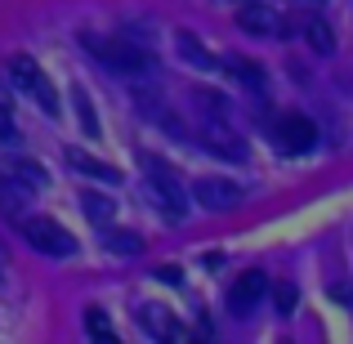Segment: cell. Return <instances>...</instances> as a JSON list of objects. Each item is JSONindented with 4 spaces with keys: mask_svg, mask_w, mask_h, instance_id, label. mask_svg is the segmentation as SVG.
Here are the masks:
<instances>
[{
    "mask_svg": "<svg viewBox=\"0 0 353 344\" xmlns=\"http://www.w3.org/2000/svg\"><path fill=\"white\" fill-rule=\"evenodd\" d=\"M23 237L32 241L41 255H50V259H68V255H77V241H72V232L63 228V224H54V219H45V215L23 219Z\"/></svg>",
    "mask_w": 353,
    "mask_h": 344,
    "instance_id": "obj_1",
    "label": "cell"
},
{
    "mask_svg": "<svg viewBox=\"0 0 353 344\" xmlns=\"http://www.w3.org/2000/svg\"><path fill=\"white\" fill-rule=\"evenodd\" d=\"M85 45L94 50V59L103 63V68L125 72V77H134V72H148V68H152V54L139 50V45H130V41H85Z\"/></svg>",
    "mask_w": 353,
    "mask_h": 344,
    "instance_id": "obj_2",
    "label": "cell"
},
{
    "mask_svg": "<svg viewBox=\"0 0 353 344\" xmlns=\"http://www.w3.org/2000/svg\"><path fill=\"white\" fill-rule=\"evenodd\" d=\"M143 174H148V188H152V197L161 201L170 215H183V188H179V179H174V170L161 161V156H143Z\"/></svg>",
    "mask_w": 353,
    "mask_h": 344,
    "instance_id": "obj_3",
    "label": "cell"
},
{
    "mask_svg": "<svg viewBox=\"0 0 353 344\" xmlns=\"http://www.w3.org/2000/svg\"><path fill=\"white\" fill-rule=\"evenodd\" d=\"M9 77H14V85L23 90V94H36V103L45 108V112H59V94H54V85L45 81V72L36 68L32 59H9Z\"/></svg>",
    "mask_w": 353,
    "mask_h": 344,
    "instance_id": "obj_4",
    "label": "cell"
},
{
    "mask_svg": "<svg viewBox=\"0 0 353 344\" xmlns=\"http://www.w3.org/2000/svg\"><path fill=\"white\" fill-rule=\"evenodd\" d=\"M192 197H197L201 210H215V215H224V210H237V206H241V197H246V192H241L233 179H215V174H206V179L192 183Z\"/></svg>",
    "mask_w": 353,
    "mask_h": 344,
    "instance_id": "obj_5",
    "label": "cell"
},
{
    "mask_svg": "<svg viewBox=\"0 0 353 344\" xmlns=\"http://www.w3.org/2000/svg\"><path fill=\"white\" fill-rule=\"evenodd\" d=\"M273 143L282 148V152H309V148L318 143V125H313L309 117L291 112V117H282V121H277V130H273Z\"/></svg>",
    "mask_w": 353,
    "mask_h": 344,
    "instance_id": "obj_6",
    "label": "cell"
},
{
    "mask_svg": "<svg viewBox=\"0 0 353 344\" xmlns=\"http://www.w3.org/2000/svg\"><path fill=\"white\" fill-rule=\"evenodd\" d=\"M264 291H268V277L259 273V268H250V273H241L233 282V291H228V309H233L237 318H246V313L264 300Z\"/></svg>",
    "mask_w": 353,
    "mask_h": 344,
    "instance_id": "obj_7",
    "label": "cell"
},
{
    "mask_svg": "<svg viewBox=\"0 0 353 344\" xmlns=\"http://www.w3.org/2000/svg\"><path fill=\"white\" fill-rule=\"evenodd\" d=\"M201 143H206L215 156H228V161H246V143H241V139L224 125V121H210V125L201 130Z\"/></svg>",
    "mask_w": 353,
    "mask_h": 344,
    "instance_id": "obj_8",
    "label": "cell"
},
{
    "mask_svg": "<svg viewBox=\"0 0 353 344\" xmlns=\"http://www.w3.org/2000/svg\"><path fill=\"white\" fill-rule=\"evenodd\" d=\"M237 27H241V32H250V36H282V23H277V14H273V9H264V5L241 9Z\"/></svg>",
    "mask_w": 353,
    "mask_h": 344,
    "instance_id": "obj_9",
    "label": "cell"
},
{
    "mask_svg": "<svg viewBox=\"0 0 353 344\" xmlns=\"http://www.w3.org/2000/svg\"><path fill=\"white\" fill-rule=\"evenodd\" d=\"M139 322H143V331H148V336H157V340H179L183 336V327L165 309H157V304H148V309L139 313Z\"/></svg>",
    "mask_w": 353,
    "mask_h": 344,
    "instance_id": "obj_10",
    "label": "cell"
},
{
    "mask_svg": "<svg viewBox=\"0 0 353 344\" xmlns=\"http://www.w3.org/2000/svg\"><path fill=\"white\" fill-rule=\"evenodd\" d=\"M68 161L77 165L81 174H94V179H103V183H121V170H117V165H103L99 156L81 152V148H68Z\"/></svg>",
    "mask_w": 353,
    "mask_h": 344,
    "instance_id": "obj_11",
    "label": "cell"
},
{
    "mask_svg": "<svg viewBox=\"0 0 353 344\" xmlns=\"http://www.w3.org/2000/svg\"><path fill=\"white\" fill-rule=\"evenodd\" d=\"M99 241H103L112 255H143V237L130 228H103L99 232Z\"/></svg>",
    "mask_w": 353,
    "mask_h": 344,
    "instance_id": "obj_12",
    "label": "cell"
},
{
    "mask_svg": "<svg viewBox=\"0 0 353 344\" xmlns=\"http://www.w3.org/2000/svg\"><path fill=\"white\" fill-rule=\"evenodd\" d=\"M304 41H309V50L318 54V59H331V54H336V32H331L322 18H309V23H304Z\"/></svg>",
    "mask_w": 353,
    "mask_h": 344,
    "instance_id": "obj_13",
    "label": "cell"
},
{
    "mask_svg": "<svg viewBox=\"0 0 353 344\" xmlns=\"http://www.w3.org/2000/svg\"><path fill=\"white\" fill-rule=\"evenodd\" d=\"M174 45L183 50V59H188L192 68H215V59L206 54V45H201V41H197L192 32H174Z\"/></svg>",
    "mask_w": 353,
    "mask_h": 344,
    "instance_id": "obj_14",
    "label": "cell"
},
{
    "mask_svg": "<svg viewBox=\"0 0 353 344\" xmlns=\"http://www.w3.org/2000/svg\"><path fill=\"white\" fill-rule=\"evenodd\" d=\"M9 174H14L23 188H45V170H41V165H32V161H23V156L9 161Z\"/></svg>",
    "mask_w": 353,
    "mask_h": 344,
    "instance_id": "obj_15",
    "label": "cell"
},
{
    "mask_svg": "<svg viewBox=\"0 0 353 344\" xmlns=\"http://www.w3.org/2000/svg\"><path fill=\"white\" fill-rule=\"evenodd\" d=\"M18 206H23V183L0 174V215H18Z\"/></svg>",
    "mask_w": 353,
    "mask_h": 344,
    "instance_id": "obj_16",
    "label": "cell"
},
{
    "mask_svg": "<svg viewBox=\"0 0 353 344\" xmlns=\"http://www.w3.org/2000/svg\"><path fill=\"white\" fill-rule=\"evenodd\" d=\"M85 331H90L94 340H108V344L117 340V331H112V322H108L103 309H85Z\"/></svg>",
    "mask_w": 353,
    "mask_h": 344,
    "instance_id": "obj_17",
    "label": "cell"
},
{
    "mask_svg": "<svg viewBox=\"0 0 353 344\" xmlns=\"http://www.w3.org/2000/svg\"><path fill=\"white\" fill-rule=\"evenodd\" d=\"M81 206H85V215L94 219L99 228H103L108 219H112V201H108V197H99V192H85V197H81Z\"/></svg>",
    "mask_w": 353,
    "mask_h": 344,
    "instance_id": "obj_18",
    "label": "cell"
},
{
    "mask_svg": "<svg viewBox=\"0 0 353 344\" xmlns=\"http://www.w3.org/2000/svg\"><path fill=\"white\" fill-rule=\"evenodd\" d=\"M77 112H81V125H85V134L90 139H99V117H94V108H90V99H85V90H77Z\"/></svg>",
    "mask_w": 353,
    "mask_h": 344,
    "instance_id": "obj_19",
    "label": "cell"
},
{
    "mask_svg": "<svg viewBox=\"0 0 353 344\" xmlns=\"http://www.w3.org/2000/svg\"><path fill=\"white\" fill-rule=\"evenodd\" d=\"M233 72H237V77H241V81H250V85H255V90H264V72H259V68H255V63H237V68H233Z\"/></svg>",
    "mask_w": 353,
    "mask_h": 344,
    "instance_id": "obj_20",
    "label": "cell"
},
{
    "mask_svg": "<svg viewBox=\"0 0 353 344\" xmlns=\"http://www.w3.org/2000/svg\"><path fill=\"white\" fill-rule=\"evenodd\" d=\"M273 300H277V313H291V309H295V286H291V282H282Z\"/></svg>",
    "mask_w": 353,
    "mask_h": 344,
    "instance_id": "obj_21",
    "label": "cell"
},
{
    "mask_svg": "<svg viewBox=\"0 0 353 344\" xmlns=\"http://www.w3.org/2000/svg\"><path fill=\"white\" fill-rule=\"evenodd\" d=\"M0 139H5V143H9V139H18L14 117H9V108H5V103H0Z\"/></svg>",
    "mask_w": 353,
    "mask_h": 344,
    "instance_id": "obj_22",
    "label": "cell"
},
{
    "mask_svg": "<svg viewBox=\"0 0 353 344\" xmlns=\"http://www.w3.org/2000/svg\"><path fill=\"white\" fill-rule=\"evenodd\" d=\"M157 277H161V282H174V286L183 282V273H179L174 264H161V268H157Z\"/></svg>",
    "mask_w": 353,
    "mask_h": 344,
    "instance_id": "obj_23",
    "label": "cell"
}]
</instances>
